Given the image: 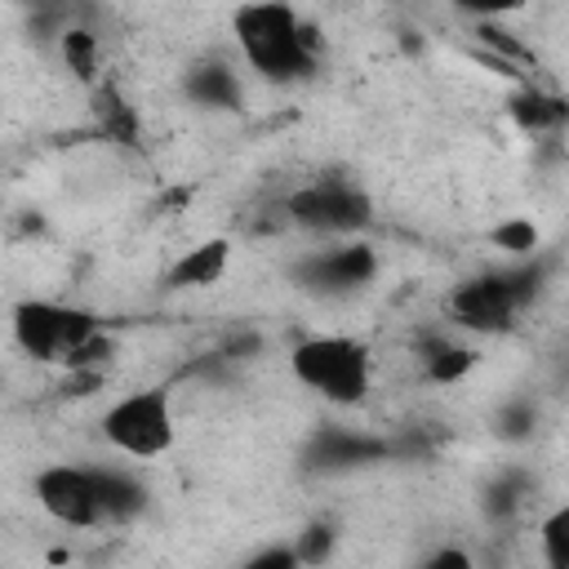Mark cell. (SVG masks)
I'll list each match as a JSON object with an SVG mask.
<instances>
[{"label": "cell", "instance_id": "7", "mask_svg": "<svg viewBox=\"0 0 569 569\" xmlns=\"http://www.w3.org/2000/svg\"><path fill=\"white\" fill-rule=\"evenodd\" d=\"M36 498L40 507L58 520V525H71V529H93L102 525V502H98V485H93V471L84 467H44L36 476Z\"/></svg>", "mask_w": 569, "mask_h": 569}, {"label": "cell", "instance_id": "17", "mask_svg": "<svg viewBox=\"0 0 569 569\" xmlns=\"http://www.w3.org/2000/svg\"><path fill=\"white\" fill-rule=\"evenodd\" d=\"M98 120H102V133L107 138H116V142H133V133H138V124H133V111L120 102V93L107 84V89H98Z\"/></svg>", "mask_w": 569, "mask_h": 569}, {"label": "cell", "instance_id": "6", "mask_svg": "<svg viewBox=\"0 0 569 569\" xmlns=\"http://www.w3.org/2000/svg\"><path fill=\"white\" fill-rule=\"evenodd\" d=\"M284 213L307 231H360L373 218V204L356 182L320 178V182L298 187L284 200Z\"/></svg>", "mask_w": 569, "mask_h": 569}, {"label": "cell", "instance_id": "20", "mask_svg": "<svg viewBox=\"0 0 569 569\" xmlns=\"http://www.w3.org/2000/svg\"><path fill=\"white\" fill-rule=\"evenodd\" d=\"M516 507H520V476H507V480H498L489 489V511L493 516H511Z\"/></svg>", "mask_w": 569, "mask_h": 569}, {"label": "cell", "instance_id": "12", "mask_svg": "<svg viewBox=\"0 0 569 569\" xmlns=\"http://www.w3.org/2000/svg\"><path fill=\"white\" fill-rule=\"evenodd\" d=\"M187 93L200 102V107H236L240 102V80L236 71H227L222 62H204L187 76Z\"/></svg>", "mask_w": 569, "mask_h": 569}, {"label": "cell", "instance_id": "19", "mask_svg": "<svg viewBox=\"0 0 569 569\" xmlns=\"http://www.w3.org/2000/svg\"><path fill=\"white\" fill-rule=\"evenodd\" d=\"M293 551H298L302 565H325L329 551H333V529H329V525H307Z\"/></svg>", "mask_w": 569, "mask_h": 569}, {"label": "cell", "instance_id": "21", "mask_svg": "<svg viewBox=\"0 0 569 569\" xmlns=\"http://www.w3.org/2000/svg\"><path fill=\"white\" fill-rule=\"evenodd\" d=\"M244 569H302V560H298V551H293V547H267V551L249 556V565H244Z\"/></svg>", "mask_w": 569, "mask_h": 569}, {"label": "cell", "instance_id": "18", "mask_svg": "<svg viewBox=\"0 0 569 569\" xmlns=\"http://www.w3.org/2000/svg\"><path fill=\"white\" fill-rule=\"evenodd\" d=\"M498 249H507V253H516V258H525V253H533L538 249V227L529 222V218H507V222H498L493 227V236H489Z\"/></svg>", "mask_w": 569, "mask_h": 569}, {"label": "cell", "instance_id": "22", "mask_svg": "<svg viewBox=\"0 0 569 569\" xmlns=\"http://www.w3.org/2000/svg\"><path fill=\"white\" fill-rule=\"evenodd\" d=\"M422 569H471V556L462 547H440L422 560Z\"/></svg>", "mask_w": 569, "mask_h": 569}, {"label": "cell", "instance_id": "3", "mask_svg": "<svg viewBox=\"0 0 569 569\" xmlns=\"http://www.w3.org/2000/svg\"><path fill=\"white\" fill-rule=\"evenodd\" d=\"M538 289H542V271H538V267L485 271V276L462 280V284L449 293V316H453L462 329L493 333V329H507L511 316H516Z\"/></svg>", "mask_w": 569, "mask_h": 569}, {"label": "cell", "instance_id": "2", "mask_svg": "<svg viewBox=\"0 0 569 569\" xmlns=\"http://www.w3.org/2000/svg\"><path fill=\"white\" fill-rule=\"evenodd\" d=\"M289 369L302 387L320 391L333 405H360L369 391V351L356 338H338V333L307 338L293 347Z\"/></svg>", "mask_w": 569, "mask_h": 569}, {"label": "cell", "instance_id": "11", "mask_svg": "<svg viewBox=\"0 0 569 569\" xmlns=\"http://www.w3.org/2000/svg\"><path fill=\"white\" fill-rule=\"evenodd\" d=\"M507 107H511L516 124L529 129V133H547V129H560L569 120V102L565 98H551L542 89H520Z\"/></svg>", "mask_w": 569, "mask_h": 569}, {"label": "cell", "instance_id": "9", "mask_svg": "<svg viewBox=\"0 0 569 569\" xmlns=\"http://www.w3.org/2000/svg\"><path fill=\"white\" fill-rule=\"evenodd\" d=\"M387 453H391L387 440L356 436V431H342V427H325L311 440V462L316 467H356V462H378Z\"/></svg>", "mask_w": 569, "mask_h": 569}, {"label": "cell", "instance_id": "8", "mask_svg": "<svg viewBox=\"0 0 569 569\" xmlns=\"http://www.w3.org/2000/svg\"><path fill=\"white\" fill-rule=\"evenodd\" d=\"M373 271H378V253L356 240V244H338V249L311 258V262L302 267V280H307L311 289H325V293H347V289L369 284Z\"/></svg>", "mask_w": 569, "mask_h": 569}, {"label": "cell", "instance_id": "10", "mask_svg": "<svg viewBox=\"0 0 569 569\" xmlns=\"http://www.w3.org/2000/svg\"><path fill=\"white\" fill-rule=\"evenodd\" d=\"M227 262H231V240H200L196 249H187L173 267H169V284L173 289H204V284H213V280H222V271H227Z\"/></svg>", "mask_w": 569, "mask_h": 569}, {"label": "cell", "instance_id": "1", "mask_svg": "<svg viewBox=\"0 0 569 569\" xmlns=\"http://www.w3.org/2000/svg\"><path fill=\"white\" fill-rule=\"evenodd\" d=\"M231 22L244 58L267 80H302L316 71V31L289 4H244Z\"/></svg>", "mask_w": 569, "mask_h": 569}, {"label": "cell", "instance_id": "16", "mask_svg": "<svg viewBox=\"0 0 569 569\" xmlns=\"http://www.w3.org/2000/svg\"><path fill=\"white\" fill-rule=\"evenodd\" d=\"M542 560L547 569H569V502L556 507L547 520H542Z\"/></svg>", "mask_w": 569, "mask_h": 569}, {"label": "cell", "instance_id": "15", "mask_svg": "<svg viewBox=\"0 0 569 569\" xmlns=\"http://www.w3.org/2000/svg\"><path fill=\"white\" fill-rule=\"evenodd\" d=\"M62 62L80 84H98V36L84 27L62 31Z\"/></svg>", "mask_w": 569, "mask_h": 569}, {"label": "cell", "instance_id": "13", "mask_svg": "<svg viewBox=\"0 0 569 569\" xmlns=\"http://www.w3.org/2000/svg\"><path fill=\"white\" fill-rule=\"evenodd\" d=\"M93 485H98V502H102V516L107 520H129L142 511V485L124 471H93Z\"/></svg>", "mask_w": 569, "mask_h": 569}, {"label": "cell", "instance_id": "14", "mask_svg": "<svg viewBox=\"0 0 569 569\" xmlns=\"http://www.w3.org/2000/svg\"><path fill=\"white\" fill-rule=\"evenodd\" d=\"M471 365H476V351L471 347H462V342H427L422 347V369H427V382H440V387H449V382H458L462 373H471Z\"/></svg>", "mask_w": 569, "mask_h": 569}, {"label": "cell", "instance_id": "5", "mask_svg": "<svg viewBox=\"0 0 569 569\" xmlns=\"http://www.w3.org/2000/svg\"><path fill=\"white\" fill-rule=\"evenodd\" d=\"M102 436L129 458H160L173 445V405L164 387L133 391L102 413Z\"/></svg>", "mask_w": 569, "mask_h": 569}, {"label": "cell", "instance_id": "4", "mask_svg": "<svg viewBox=\"0 0 569 569\" xmlns=\"http://www.w3.org/2000/svg\"><path fill=\"white\" fill-rule=\"evenodd\" d=\"M13 338L31 360H58L67 365L71 351H80L89 338H98V316L84 307H62L44 298H27L13 307Z\"/></svg>", "mask_w": 569, "mask_h": 569}, {"label": "cell", "instance_id": "23", "mask_svg": "<svg viewBox=\"0 0 569 569\" xmlns=\"http://www.w3.org/2000/svg\"><path fill=\"white\" fill-rule=\"evenodd\" d=\"M529 427H533V409H507L502 413V431L507 436H525Z\"/></svg>", "mask_w": 569, "mask_h": 569}]
</instances>
